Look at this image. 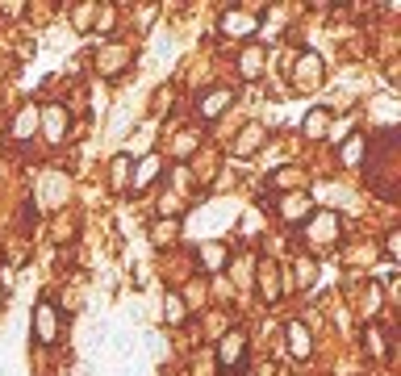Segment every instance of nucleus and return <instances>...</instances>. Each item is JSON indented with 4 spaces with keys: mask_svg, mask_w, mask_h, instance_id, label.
I'll use <instances>...</instances> for the list:
<instances>
[{
    "mask_svg": "<svg viewBox=\"0 0 401 376\" xmlns=\"http://www.w3.org/2000/svg\"><path fill=\"white\" fill-rule=\"evenodd\" d=\"M322 76H326V67L318 59V50H301V59L293 63V84L314 92V88H322Z\"/></svg>",
    "mask_w": 401,
    "mask_h": 376,
    "instance_id": "f257e3e1",
    "label": "nucleus"
},
{
    "mask_svg": "<svg viewBox=\"0 0 401 376\" xmlns=\"http://www.w3.org/2000/svg\"><path fill=\"white\" fill-rule=\"evenodd\" d=\"M301 226H306V239H314V243H334V239L343 234V218H339V213H330V209L310 213Z\"/></svg>",
    "mask_w": 401,
    "mask_h": 376,
    "instance_id": "f03ea898",
    "label": "nucleus"
},
{
    "mask_svg": "<svg viewBox=\"0 0 401 376\" xmlns=\"http://www.w3.org/2000/svg\"><path fill=\"white\" fill-rule=\"evenodd\" d=\"M30 339H38L42 347L59 339V309L50 305V301H38V309H34V327H30Z\"/></svg>",
    "mask_w": 401,
    "mask_h": 376,
    "instance_id": "7ed1b4c3",
    "label": "nucleus"
},
{
    "mask_svg": "<svg viewBox=\"0 0 401 376\" xmlns=\"http://www.w3.org/2000/svg\"><path fill=\"white\" fill-rule=\"evenodd\" d=\"M234 104V88H214V92H205L196 100V118L200 122H214V118H222L226 109Z\"/></svg>",
    "mask_w": 401,
    "mask_h": 376,
    "instance_id": "20e7f679",
    "label": "nucleus"
},
{
    "mask_svg": "<svg viewBox=\"0 0 401 376\" xmlns=\"http://www.w3.org/2000/svg\"><path fill=\"white\" fill-rule=\"evenodd\" d=\"M218 364H222L226 372L247 364V335H242V331H230V335L218 343Z\"/></svg>",
    "mask_w": 401,
    "mask_h": 376,
    "instance_id": "39448f33",
    "label": "nucleus"
},
{
    "mask_svg": "<svg viewBox=\"0 0 401 376\" xmlns=\"http://www.w3.org/2000/svg\"><path fill=\"white\" fill-rule=\"evenodd\" d=\"M218 30H222L226 38H247V34L260 30V17H251L247 9H226V17L218 21Z\"/></svg>",
    "mask_w": 401,
    "mask_h": 376,
    "instance_id": "423d86ee",
    "label": "nucleus"
},
{
    "mask_svg": "<svg viewBox=\"0 0 401 376\" xmlns=\"http://www.w3.org/2000/svg\"><path fill=\"white\" fill-rule=\"evenodd\" d=\"M38 130L50 142H59L67 134V109H63V104H46V109H38Z\"/></svg>",
    "mask_w": 401,
    "mask_h": 376,
    "instance_id": "0eeeda50",
    "label": "nucleus"
},
{
    "mask_svg": "<svg viewBox=\"0 0 401 376\" xmlns=\"http://www.w3.org/2000/svg\"><path fill=\"white\" fill-rule=\"evenodd\" d=\"M264 138H268V126H264V122H251V126L234 138V155H255Z\"/></svg>",
    "mask_w": 401,
    "mask_h": 376,
    "instance_id": "6e6552de",
    "label": "nucleus"
},
{
    "mask_svg": "<svg viewBox=\"0 0 401 376\" xmlns=\"http://www.w3.org/2000/svg\"><path fill=\"white\" fill-rule=\"evenodd\" d=\"M284 339H288V355H297V360H306V355H310V347H314L310 331L301 327V322H288V327H284Z\"/></svg>",
    "mask_w": 401,
    "mask_h": 376,
    "instance_id": "1a4fd4ad",
    "label": "nucleus"
},
{
    "mask_svg": "<svg viewBox=\"0 0 401 376\" xmlns=\"http://www.w3.org/2000/svg\"><path fill=\"white\" fill-rule=\"evenodd\" d=\"M280 213H284V222H293V226L306 222V218H310V197H306V192H288V197L280 201Z\"/></svg>",
    "mask_w": 401,
    "mask_h": 376,
    "instance_id": "9d476101",
    "label": "nucleus"
},
{
    "mask_svg": "<svg viewBox=\"0 0 401 376\" xmlns=\"http://www.w3.org/2000/svg\"><path fill=\"white\" fill-rule=\"evenodd\" d=\"M126 63H130V46H105V50H100V55H96V67L105 71V76L122 71Z\"/></svg>",
    "mask_w": 401,
    "mask_h": 376,
    "instance_id": "9b49d317",
    "label": "nucleus"
},
{
    "mask_svg": "<svg viewBox=\"0 0 401 376\" xmlns=\"http://www.w3.org/2000/svg\"><path fill=\"white\" fill-rule=\"evenodd\" d=\"M34 130H38V109H34V104H25V109H17V118H13L9 134H13L17 142H25V138H30Z\"/></svg>",
    "mask_w": 401,
    "mask_h": 376,
    "instance_id": "f8f14e48",
    "label": "nucleus"
},
{
    "mask_svg": "<svg viewBox=\"0 0 401 376\" xmlns=\"http://www.w3.org/2000/svg\"><path fill=\"white\" fill-rule=\"evenodd\" d=\"M260 293H264L268 301H280V272H276V263H272V259L260 263Z\"/></svg>",
    "mask_w": 401,
    "mask_h": 376,
    "instance_id": "ddd939ff",
    "label": "nucleus"
},
{
    "mask_svg": "<svg viewBox=\"0 0 401 376\" xmlns=\"http://www.w3.org/2000/svg\"><path fill=\"white\" fill-rule=\"evenodd\" d=\"M159 168H163V159H159V155H142V159H138V168H134V188H146L150 180L159 176Z\"/></svg>",
    "mask_w": 401,
    "mask_h": 376,
    "instance_id": "4468645a",
    "label": "nucleus"
},
{
    "mask_svg": "<svg viewBox=\"0 0 401 376\" xmlns=\"http://www.w3.org/2000/svg\"><path fill=\"white\" fill-rule=\"evenodd\" d=\"M326 126H330V109H310L306 122H301V134H306V138H322Z\"/></svg>",
    "mask_w": 401,
    "mask_h": 376,
    "instance_id": "2eb2a0df",
    "label": "nucleus"
},
{
    "mask_svg": "<svg viewBox=\"0 0 401 376\" xmlns=\"http://www.w3.org/2000/svg\"><path fill=\"white\" fill-rule=\"evenodd\" d=\"M238 71H242L247 80H255V76L264 71V50H260V46H247L242 55H238Z\"/></svg>",
    "mask_w": 401,
    "mask_h": 376,
    "instance_id": "dca6fc26",
    "label": "nucleus"
},
{
    "mask_svg": "<svg viewBox=\"0 0 401 376\" xmlns=\"http://www.w3.org/2000/svg\"><path fill=\"white\" fill-rule=\"evenodd\" d=\"M42 184H46V188H42V205H63V201H67V188H63L67 180H63V176H46Z\"/></svg>",
    "mask_w": 401,
    "mask_h": 376,
    "instance_id": "f3484780",
    "label": "nucleus"
},
{
    "mask_svg": "<svg viewBox=\"0 0 401 376\" xmlns=\"http://www.w3.org/2000/svg\"><path fill=\"white\" fill-rule=\"evenodd\" d=\"M339 159H343L347 168H356L360 159H364V134H351V138H347V142L339 146Z\"/></svg>",
    "mask_w": 401,
    "mask_h": 376,
    "instance_id": "a211bd4d",
    "label": "nucleus"
},
{
    "mask_svg": "<svg viewBox=\"0 0 401 376\" xmlns=\"http://www.w3.org/2000/svg\"><path fill=\"white\" fill-rule=\"evenodd\" d=\"M176 234H180V218H163V222H155V226H150V243H155V247L172 243Z\"/></svg>",
    "mask_w": 401,
    "mask_h": 376,
    "instance_id": "6ab92c4d",
    "label": "nucleus"
},
{
    "mask_svg": "<svg viewBox=\"0 0 401 376\" xmlns=\"http://www.w3.org/2000/svg\"><path fill=\"white\" fill-rule=\"evenodd\" d=\"M222 263H226V247L222 243H205V247H200V267H205V272H218Z\"/></svg>",
    "mask_w": 401,
    "mask_h": 376,
    "instance_id": "aec40b11",
    "label": "nucleus"
},
{
    "mask_svg": "<svg viewBox=\"0 0 401 376\" xmlns=\"http://www.w3.org/2000/svg\"><path fill=\"white\" fill-rule=\"evenodd\" d=\"M272 184L284 188V192H297L301 184H306V176H301V168H280V172L272 176Z\"/></svg>",
    "mask_w": 401,
    "mask_h": 376,
    "instance_id": "412c9836",
    "label": "nucleus"
},
{
    "mask_svg": "<svg viewBox=\"0 0 401 376\" xmlns=\"http://www.w3.org/2000/svg\"><path fill=\"white\" fill-rule=\"evenodd\" d=\"M314 280H318V259H314V255L297 259V285H301V289H314Z\"/></svg>",
    "mask_w": 401,
    "mask_h": 376,
    "instance_id": "4be33fe9",
    "label": "nucleus"
},
{
    "mask_svg": "<svg viewBox=\"0 0 401 376\" xmlns=\"http://www.w3.org/2000/svg\"><path fill=\"white\" fill-rule=\"evenodd\" d=\"M163 313H168L172 327H180V322H184V301H180V293H168V297H163Z\"/></svg>",
    "mask_w": 401,
    "mask_h": 376,
    "instance_id": "5701e85b",
    "label": "nucleus"
},
{
    "mask_svg": "<svg viewBox=\"0 0 401 376\" xmlns=\"http://www.w3.org/2000/svg\"><path fill=\"white\" fill-rule=\"evenodd\" d=\"M96 9H100V5H76V17H71V25H76L80 34H88V30H92V17H96Z\"/></svg>",
    "mask_w": 401,
    "mask_h": 376,
    "instance_id": "b1692460",
    "label": "nucleus"
},
{
    "mask_svg": "<svg viewBox=\"0 0 401 376\" xmlns=\"http://www.w3.org/2000/svg\"><path fill=\"white\" fill-rule=\"evenodd\" d=\"M364 343H368V351H372V355H389V347H385V335H380L376 327H368V331H364Z\"/></svg>",
    "mask_w": 401,
    "mask_h": 376,
    "instance_id": "393cba45",
    "label": "nucleus"
},
{
    "mask_svg": "<svg viewBox=\"0 0 401 376\" xmlns=\"http://www.w3.org/2000/svg\"><path fill=\"white\" fill-rule=\"evenodd\" d=\"M192 146H196V134L188 130V134H180V138H176V146H172V155H176V159H188V155H192Z\"/></svg>",
    "mask_w": 401,
    "mask_h": 376,
    "instance_id": "a878e982",
    "label": "nucleus"
},
{
    "mask_svg": "<svg viewBox=\"0 0 401 376\" xmlns=\"http://www.w3.org/2000/svg\"><path fill=\"white\" fill-rule=\"evenodd\" d=\"M385 255H389V259L401 255V234H397V230H389V239H385Z\"/></svg>",
    "mask_w": 401,
    "mask_h": 376,
    "instance_id": "bb28decb",
    "label": "nucleus"
},
{
    "mask_svg": "<svg viewBox=\"0 0 401 376\" xmlns=\"http://www.w3.org/2000/svg\"><path fill=\"white\" fill-rule=\"evenodd\" d=\"M126 168H130V155H122L117 164H113V184H117V188L126 184Z\"/></svg>",
    "mask_w": 401,
    "mask_h": 376,
    "instance_id": "cd10ccee",
    "label": "nucleus"
},
{
    "mask_svg": "<svg viewBox=\"0 0 401 376\" xmlns=\"http://www.w3.org/2000/svg\"><path fill=\"white\" fill-rule=\"evenodd\" d=\"M0 309H5V293H0Z\"/></svg>",
    "mask_w": 401,
    "mask_h": 376,
    "instance_id": "c85d7f7f",
    "label": "nucleus"
}]
</instances>
